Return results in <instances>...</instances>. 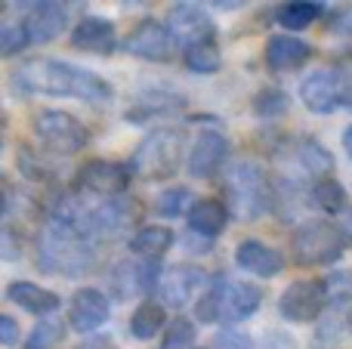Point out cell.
Returning a JSON list of instances; mask_svg holds the SVG:
<instances>
[{"label":"cell","instance_id":"6da1fadb","mask_svg":"<svg viewBox=\"0 0 352 349\" xmlns=\"http://www.w3.org/2000/svg\"><path fill=\"white\" fill-rule=\"evenodd\" d=\"M10 84L19 96H59V99H80L87 105H105L115 99V90L105 78L84 65H72L62 59H25L10 71Z\"/></svg>","mask_w":352,"mask_h":349},{"label":"cell","instance_id":"7a4b0ae2","mask_svg":"<svg viewBox=\"0 0 352 349\" xmlns=\"http://www.w3.org/2000/svg\"><path fill=\"white\" fill-rule=\"evenodd\" d=\"M34 263L43 275L80 278L96 266V241L72 223L47 216L34 238Z\"/></svg>","mask_w":352,"mask_h":349},{"label":"cell","instance_id":"3957f363","mask_svg":"<svg viewBox=\"0 0 352 349\" xmlns=\"http://www.w3.org/2000/svg\"><path fill=\"white\" fill-rule=\"evenodd\" d=\"M226 207L235 220L254 223L275 210V177L254 158H244L226 173Z\"/></svg>","mask_w":352,"mask_h":349},{"label":"cell","instance_id":"277c9868","mask_svg":"<svg viewBox=\"0 0 352 349\" xmlns=\"http://www.w3.org/2000/svg\"><path fill=\"white\" fill-rule=\"evenodd\" d=\"M182 148H186V133L179 127L148 130L130 155V170L148 183H167L182 164Z\"/></svg>","mask_w":352,"mask_h":349},{"label":"cell","instance_id":"5b68a950","mask_svg":"<svg viewBox=\"0 0 352 349\" xmlns=\"http://www.w3.org/2000/svg\"><path fill=\"white\" fill-rule=\"evenodd\" d=\"M349 235L331 220H303L291 235V257L297 266H334L346 254Z\"/></svg>","mask_w":352,"mask_h":349},{"label":"cell","instance_id":"8992f818","mask_svg":"<svg viewBox=\"0 0 352 349\" xmlns=\"http://www.w3.org/2000/svg\"><path fill=\"white\" fill-rule=\"evenodd\" d=\"M34 136H37V142H41L43 155H59V158L84 152L87 142H90L87 124L80 121V117L68 115V111H59V109L37 111Z\"/></svg>","mask_w":352,"mask_h":349},{"label":"cell","instance_id":"52a82bcc","mask_svg":"<svg viewBox=\"0 0 352 349\" xmlns=\"http://www.w3.org/2000/svg\"><path fill=\"white\" fill-rule=\"evenodd\" d=\"M331 309L328 284L324 278H300L291 282L278 297V315L291 325H309V322L324 319Z\"/></svg>","mask_w":352,"mask_h":349},{"label":"cell","instance_id":"ba28073f","mask_svg":"<svg viewBox=\"0 0 352 349\" xmlns=\"http://www.w3.org/2000/svg\"><path fill=\"white\" fill-rule=\"evenodd\" d=\"M210 291L217 297L219 325H226V328L248 322L263 306V288L254 282H235V278L217 275L210 282Z\"/></svg>","mask_w":352,"mask_h":349},{"label":"cell","instance_id":"9c48e42d","mask_svg":"<svg viewBox=\"0 0 352 349\" xmlns=\"http://www.w3.org/2000/svg\"><path fill=\"white\" fill-rule=\"evenodd\" d=\"M78 189L96 198H121L127 195L133 170L124 161H109V158H93L78 170Z\"/></svg>","mask_w":352,"mask_h":349},{"label":"cell","instance_id":"30bf717a","mask_svg":"<svg viewBox=\"0 0 352 349\" xmlns=\"http://www.w3.org/2000/svg\"><path fill=\"white\" fill-rule=\"evenodd\" d=\"M124 53L146 62H170L176 53V41L164 22L158 19H142L124 34Z\"/></svg>","mask_w":352,"mask_h":349},{"label":"cell","instance_id":"8fae6325","mask_svg":"<svg viewBox=\"0 0 352 349\" xmlns=\"http://www.w3.org/2000/svg\"><path fill=\"white\" fill-rule=\"evenodd\" d=\"M167 28L176 47L182 49L198 47V43H217V22L198 3H173L167 12Z\"/></svg>","mask_w":352,"mask_h":349},{"label":"cell","instance_id":"7c38bea8","mask_svg":"<svg viewBox=\"0 0 352 349\" xmlns=\"http://www.w3.org/2000/svg\"><path fill=\"white\" fill-rule=\"evenodd\" d=\"M229 152H232V146H229V136L226 133H219V130H201L186 155L188 177L201 179V183L217 179L219 170L226 167V161H229Z\"/></svg>","mask_w":352,"mask_h":349},{"label":"cell","instance_id":"4fadbf2b","mask_svg":"<svg viewBox=\"0 0 352 349\" xmlns=\"http://www.w3.org/2000/svg\"><path fill=\"white\" fill-rule=\"evenodd\" d=\"M161 275L158 260H118L115 269L109 272V288L118 300H133L140 294L158 291Z\"/></svg>","mask_w":352,"mask_h":349},{"label":"cell","instance_id":"5bb4252c","mask_svg":"<svg viewBox=\"0 0 352 349\" xmlns=\"http://www.w3.org/2000/svg\"><path fill=\"white\" fill-rule=\"evenodd\" d=\"M207 282V272L195 263H176L170 269L161 275V284H158V300L170 309H186L195 303L198 291L204 288Z\"/></svg>","mask_w":352,"mask_h":349},{"label":"cell","instance_id":"9a60e30c","mask_svg":"<svg viewBox=\"0 0 352 349\" xmlns=\"http://www.w3.org/2000/svg\"><path fill=\"white\" fill-rule=\"evenodd\" d=\"M300 102L312 111V115H334L343 109V93H340V74L337 68H316L303 78L300 84Z\"/></svg>","mask_w":352,"mask_h":349},{"label":"cell","instance_id":"2e32d148","mask_svg":"<svg viewBox=\"0 0 352 349\" xmlns=\"http://www.w3.org/2000/svg\"><path fill=\"white\" fill-rule=\"evenodd\" d=\"M111 300L99 288H78L68 303V325L74 334H93L109 322Z\"/></svg>","mask_w":352,"mask_h":349},{"label":"cell","instance_id":"e0dca14e","mask_svg":"<svg viewBox=\"0 0 352 349\" xmlns=\"http://www.w3.org/2000/svg\"><path fill=\"white\" fill-rule=\"evenodd\" d=\"M312 56H316L312 43H306L303 37H297V34H275V37H269L266 49H263L266 68L275 74L297 71V68H303Z\"/></svg>","mask_w":352,"mask_h":349},{"label":"cell","instance_id":"ac0fdd59","mask_svg":"<svg viewBox=\"0 0 352 349\" xmlns=\"http://www.w3.org/2000/svg\"><path fill=\"white\" fill-rule=\"evenodd\" d=\"M22 22L31 34V43H53L68 28V3H56V0L28 3Z\"/></svg>","mask_w":352,"mask_h":349},{"label":"cell","instance_id":"d6986e66","mask_svg":"<svg viewBox=\"0 0 352 349\" xmlns=\"http://www.w3.org/2000/svg\"><path fill=\"white\" fill-rule=\"evenodd\" d=\"M72 47L80 53L93 56H111L118 49V28L115 22L102 16H84L72 28Z\"/></svg>","mask_w":352,"mask_h":349},{"label":"cell","instance_id":"ffe728a7","mask_svg":"<svg viewBox=\"0 0 352 349\" xmlns=\"http://www.w3.org/2000/svg\"><path fill=\"white\" fill-rule=\"evenodd\" d=\"M186 109V96L173 90H164V87H148V90L136 93L133 105L127 109V121L133 124H148L155 117H173L176 111Z\"/></svg>","mask_w":352,"mask_h":349},{"label":"cell","instance_id":"44dd1931","mask_svg":"<svg viewBox=\"0 0 352 349\" xmlns=\"http://www.w3.org/2000/svg\"><path fill=\"white\" fill-rule=\"evenodd\" d=\"M235 263L241 266L244 272L256 275V278H275V275H281V272H285V257H281L275 247L263 245V241H256V238L238 241Z\"/></svg>","mask_w":352,"mask_h":349},{"label":"cell","instance_id":"7402d4cb","mask_svg":"<svg viewBox=\"0 0 352 349\" xmlns=\"http://www.w3.org/2000/svg\"><path fill=\"white\" fill-rule=\"evenodd\" d=\"M6 300L31 315H41V319H53V313L62 306V297L56 291L41 288L34 282H10L6 284Z\"/></svg>","mask_w":352,"mask_h":349},{"label":"cell","instance_id":"603a6c76","mask_svg":"<svg viewBox=\"0 0 352 349\" xmlns=\"http://www.w3.org/2000/svg\"><path fill=\"white\" fill-rule=\"evenodd\" d=\"M229 223V207L219 198H198L188 210V232L201 238H217Z\"/></svg>","mask_w":352,"mask_h":349},{"label":"cell","instance_id":"cb8c5ba5","mask_svg":"<svg viewBox=\"0 0 352 349\" xmlns=\"http://www.w3.org/2000/svg\"><path fill=\"white\" fill-rule=\"evenodd\" d=\"M294 161H297L306 177H312L316 183L331 179V173H334V155H331L328 146H322L316 136H303V139L294 142Z\"/></svg>","mask_w":352,"mask_h":349},{"label":"cell","instance_id":"d4e9b609","mask_svg":"<svg viewBox=\"0 0 352 349\" xmlns=\"http://www.w3.org/2000/svg\"><path fill=\"white\" fill-rule=\"evenodd\" d=\"M170 325L164 315V303L161 300H142L140 306L133 309V315H130V334H133V340H142V344H148V340H155L158 334H164V328Z\"/></svg>","mask_w":352,"mask_h":349},{"label":"cell","instance_id":"484cf974","mask_svg":"<svg viewBox=\"0 0 352 349\" xmlns=\"http://www.w3.org/2000/svg\"><path fill=\"white\" fill-rule=\"evenodd\" d=\"M173 229L167 226H142L130 238V254H136L140 260H161L173 247Z\"/></svg>","mask_w":352,"mask_h":349},{"label":"cell","instance_id":"4316f807","mask_svg":"<svg viewBox=\"0 0 352 349\" xmlns=\"http://www.w3.org/2000/svg\"><path fill=\"white\" fill-rule=\"evenodd\" d=\"M324 10L328 6L318 3V0H294V3H281L275 10V22L287 31H306L324 16Z\"/></svg>","mask_w":352,"mask_h":349},{"label":"cell","instance_id":"83f0119b","mask_svg":"<svg viewBox=\"0 0 352 349\" xmlns=\"http://www.w3.org/2000/svg\"><path fill=\"white\" fill-rule=\"evenodd\" d=\"M309 201L328 216L346 214L349 210V195H346V189H343L337 179H322V183H316L312 185V192H309Z\"/></svg>","mask_w":352,"mask_h":349},{"label":"cell","instance_id":"f1b7e54d","mask_svg":"<svg viewBox=\"0 0 352 349\" xmlns=\"http://www.w3.org/2000/svg\"><path fill=\"white\" fill-rule=\"evenodd\" d=\"M250 109H254V115L260 121H278V117H285L291 111V96L281 87H263L254 96Z\"/></svg>","mask_w":352,"mask_h":349},{"label":"cell","instance_id":"f546056e","mask_svg":"<svg viewBox=\"0 0 352 349\" xmlns=\"http://www.w3.org/2000/svg\"><path fill=\"white\" fill-rule=\"evenodd\" d=\"M182 65L192 74H217L223 68V53L217 43H198V47L182 49Z\"/></svg>","mask_w":352,"mask_h":349},{"label":"cell","instance_id":"4dcf8cb0","mask_svg":"<svg viewBox=\"0 0 352 349\" xmlns=\"http://www.w3.org/2000/svg\"><path fill=\"white\" fill-rule=\"evenodd\" d=\"M192 204H195V198L186 185H170V189H164L155 198V214L164 216V220H176V216H182V214L188 216Z\"/></svg>","mask_w":352,"mask_h":349},{"label":"cell","instance_id":"1f68e13d","mask_svg":"<svg viewBox=\"0 0 352 349\" xmlns=\"http://www.w3.org/2000/svg\"><path fill=\"white\" fill-rule=\"evenodd\" d=\"M65 337V325L59 319H41L25 337V349H56Z\"/></svg>","mask_w":352,"mask_h":349},{"label":"cell","instance_id":"d6a6232c","mask_svg":"<svg viewBox=\"0 0 352 349\" xmlns=\"http://www.w3.org/2000/svg\"><path fill=\"white\" fill-rule=\"evenodd\" d=\"M16 167H19V173L25 177V183H50V179H53L50 164L43 158H37L28 146L16 148Z\"/></svg>","mask_w":352,"mask_h":349},{"label":"cell","instance_id":"836d02e7","mask_svg":"<svg viewBox=\"0 0 352 349\" xmlns=\"http://www.w3.org/2000/svg\"><path fill=\"white\" fill-rule=\"evenodd\" d=\"M195 340H198L195 322H192V319H182V315H176L170 325L164 328L161 349H195Z\"/></svg>","mask_w":352,"mask_h":349},{"label":"cell","instance_id":"e575fe53","mask_svg":"<svg viewBox=\"0 0 352 349\" xmlns=\"http://www.w3.org/2000/svg\"><path fill=\"white\" fill-rule=\"evenodd\" d=\"M31 47V34L25 28V22H6L0 28V56L3 59H12V56L25 53Z\"/></svg>","mask_w":352,"mask_h":349},{"label":"cell","instance_id":"d590c367","mask_svg":"<svg viewBox=\"0 0 352 349\" xmlns=\"http://www.w3.org/2000/svg\"><path fill=\"white\" fill-rule=\"evenodd\" d=\"M331 297V309H343L352 303V272L349 269H334L331 275H324Z\"/></svg>","mask_w":352,"mask_h":349},{"label":"cell","instance_id":"8d00e7d4","mask_svg":"<svg viewBox=\"0 0 352 349\" xmlns=\"http://www.w3.org/2000/svg\"><path fill=\"white\" fill-rule=\"evenodd\" d=\"M0 257L6 263H16L25 257V235L12 223H3V229H0Z\"/></svg>","mask_w":352,"mask_h":349},{"label":"cell","instance_id":"74e56055","mask_svg":"<svg viewBox=\"0 0 352 349\" xmlns=\"http://www.w3.org/2000/svg\"><path fill=\"white\" fill-rule=\"evenodd\" d=\"M343 331H346V322L340 319H322L316 331V349H334L343 340Z\"/></svg>","mask_w":352,"mask_h":349},{"label":"cell","instance_id":"f35d334b","mask_svg":"<svg viewBox=\"0 0 352 349\" xmlns=\"http://www.w3.org/2000/svg\"><path fill=\"white\" fill-rule=\"evenodd\" d=\"M210 349H254V344H250L248 334L235 331V328H223V331H217Z\"/></svg>","mask_w":352,"mask_h":349},{"label":"cell","instance_id":"ab89813d","mask_svg":"<svg viewBox=\"0 0 352 349\" xmlns=\"http://www.w3.org/2000/svg\"><path fill=\"white\" fill-rule=\"evenodd\" d=\"M337 74H340V93H343V109L352 111V56L337 62Z\"/></svg>","mask_w":352,"mask_h":349},{"label":"cell","instance_id":"60d3db41","mask_svg":"<svg viewBox=\"0 0 352 349\" xmlns=\"http://www.w3.org/2000/svg\"><path fill=\"white\" fill-rule=\"evenodd\" d=\"M328 28L334 31V34H349L352 37V6H340V10L331 12Z\"/></svg>","mask_w":352,"mask_h":349},{"label":"cell","instance_id":"b9f144b4","mask_svg":"<svg viewBox=\"0 0 352 349\" xmlns=\"http://www.w3.org/2000/svg\"><path fill=\"white\" fill-rule=\"evenodd\" d=\"M0 344L3 346L19 344V322L12 315H0Z\"/></svg>","mask_w":352,"mask_h":349},{"label":"cell","instance_id":"7bdbcfd3","mask_svg":"<svg viewBox=\"0 0 352 349\" xmlns=\"http://www.w3.org/2000/svg\"><path fill=\"white\" fill-rule=\"evenodd\" d=\"M343 148H346V158L352 161V124L343 130Z\"/></svg>","mask_w":352,"mask_h":349},{"label":"cell","instance_id":"ee69618b","mask_svg":"<svg viewBox=\"0 0 352 349\" xmlns=\"http://www.w3.org/2000/svg\"><path fill=\"white\" fill-rule=\"evenodd\" d=\"M217 10H235V6H241V3H213Z\"/></svg>","mask_w":352,"mask_h":349},{"label":"cell","instance_id":"f6af8a7d","mask_svg":"<svg viewBox=\"0 0 352 349\" xmlns=\"http://www.w3.org/2000/svg\"><path fill=\"white\" fill-rule=\"evenodd\" d=\"M349 232H352V207H349Z\"/></svg>","mask_w":352,"mask_h":349},{"label":"cell","instance_id":"bcb514c9","mask_svg":"<svg viewBox=\"0 0 352 349\" xmlns=\"http://www.w3.org/2000/svg\"><path fill=\"white\" fill-rule=\"evenodd\" d=\"M349 328H352V313H349Z\"/></svg>","mask_w":352,"mask_h":349}]
</instances>
